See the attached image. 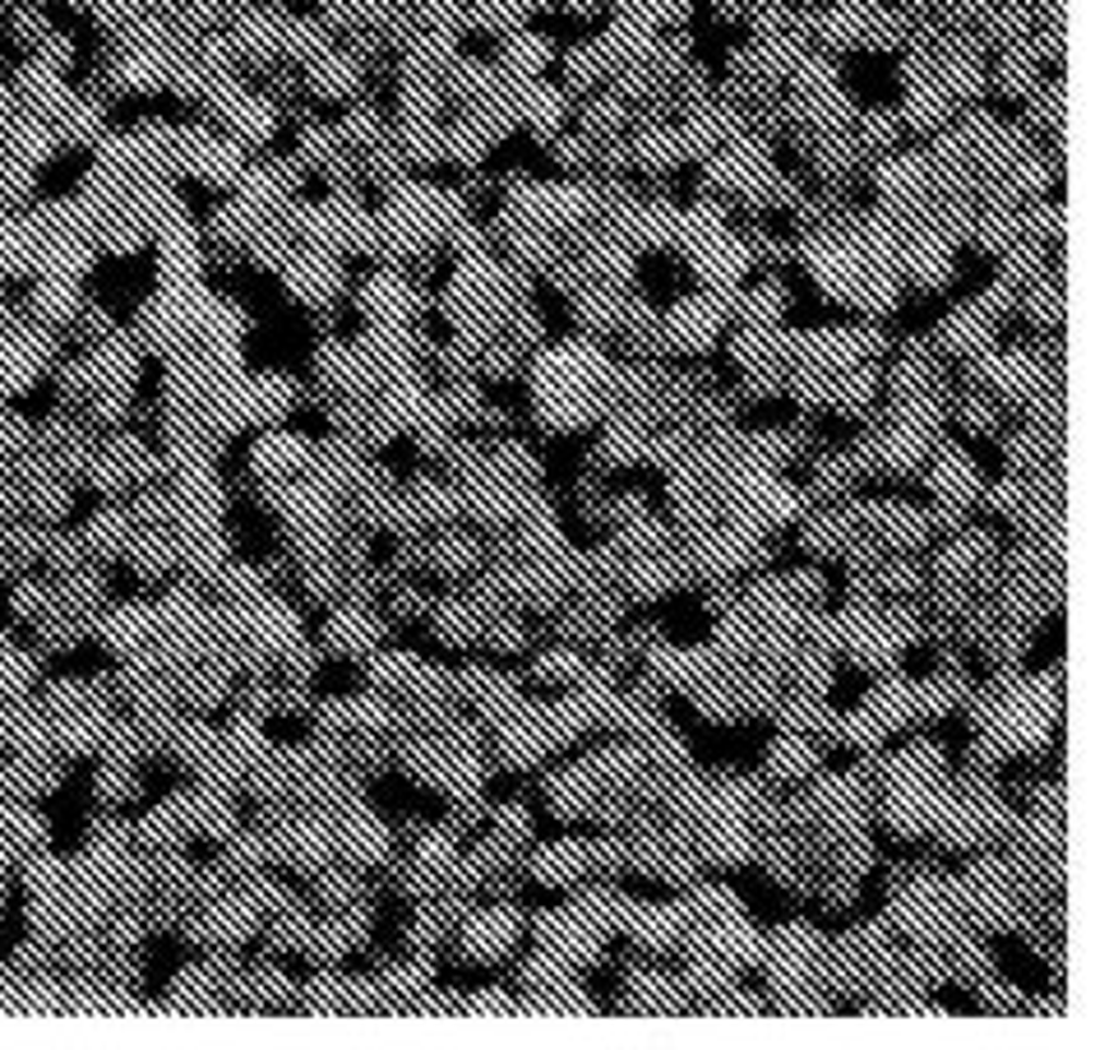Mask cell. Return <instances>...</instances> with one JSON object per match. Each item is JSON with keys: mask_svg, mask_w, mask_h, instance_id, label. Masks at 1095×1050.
<instances>
[{"mask_svg": "<svg viewBox=\"0 0 1095 1050\" xmlns=\"http://www.w3.org/2000/svg\"><path fill=\"white\" fill-rule=\"evenodd\" d=\"M846 741H855V745H878V741H883V723H878V717L874 713H855V717H846Z\"/></svg>", "mask_w": 1095, "mask_h": 1050, "instance_id": "obj_7", "label": "cell"}, {"mask_svg": "<svg viewBox=\"0 0 1095 1050\" xmlns=\"http://www.w3.org/2000/svg\"><path fill=\"white\" fill-rule=\"evenodd\" d=\"M500 828L508 833V838H522V833H527V810H522V806L500 810Z\"/></svg>", "mask_w": 1095, "mask_h": 1050, "instance_id": "obj_12", "label": "cell"}, {"mask_svg": "<svg viewBox=\"0 0 1095 1050\" xmlns=\"http://www.w3.org/2000/svg\"><path fill=\"white\" fill-rule=\"evenodd\" d=\"M421 663H412V657H384V663L375 667V676L384 680V685H398V680H412Z\"/></svg>", "mask_w": 1095, "mask_h": 1050, "instance_id": "obj_9", "label": "cell"}, {"mask_svg": "<svg viewBox=\"0 0 1095 1050\" xmlns=\"http://www.w3.org/2000/svg\"><path fill=\"white\" fill-rule=\"evenodd\" d=\"M508 940H514V917H504V911H495V917H481L472 921V930H467V954H504Z\"/></svg>", "mask_w": 1095, "mask_h": 1050, "instance_id": "obj_2", "label": "cell"}, {"mask_svg": "<svg viewBox=\"0 0 1095 1050\" xmlns=\"http://www.w3.org/2000/svg\"><path fill=\"white\" fill-rule=\"evenodd\" d=\"M814 768V750L805 741H795V736H786V741H777L772 750V773L777 777H799Z\"/></svg>", "mask_w": 1095, "mask_h": 1050, "instance_id": "obj_5", "label": "cell"}, {"mask_svg": "<svg viewBox=\"0 0 1095 1050\" xmlns=\"http://www.w3.org/2000/svg\"><path fill=\"white\" fill-rule=\"evenodd\" d=\"M467 630H472V611H462V607H448V611H440V634H448L454 644H462L467 639Z\"/></svg>", "mask_w": 1095, "mask_h": 1050, "instance_id": "obj_10", "label": "cell"}, {"mask_svg": "<svg viewBox=\"0 0 1095 1050\" xmlns=\"http://www.w3.org/2000/svg\"><path fill=\"white\" fill-rule=\"evenodd\" d=\"M842 866H846V870H865V866H869V843H859V838L851 843V838H846V843H842Z\"/></svg>", "mask_w": 1095, "mask_h": 1050, "instance_id": "obj_13", "label": "cell"}, {"mask_svg": "<svg viewBox=\"0 0 1095 1050\" xmlns=\"http://www.w3.org/2000/svg\"><path fill=\"white\" fill-rule=\"evenodd\" d=\"M541 676L545 680H578L582 676V663L574 653H545L541 657Z\"/></svg>", "mask_w": 1095, "mask_h": 1050, "instance_id": "obj_8", "label": "cell"}, {"mask_svg": "<svg viewBox=\"0 0 1095 1050\" xmlns=\"http://www.w3.org/2000/svg\"><path fill=\"white\" fill-rule=\"evenodd\" d=\"M865 713H874L883 727H902L906 717L915 713V690L902 685V680H892V685H883V690L869 694V708H865Z\"/></svg>", "mask_w": 1095, "mask_h": 1050, "instance_id": "obj_3", "label": "cell"}, {"mask_svg": "<svg viewBox=\"0 0 1095 1050\" xmlns=\"http://www.w3.org/2000/svg\"><path fill=\"white\" fill-rule=\"evenodd\" d=\"M828 663H823V657H805V663H799V685H805V690H828Z\"/></svg>", "mask_w": 1095, "mask_h": 1050, "instance_id": "obj_11", "label": "cell"}, {"mask_svg": "<svg viewBox=\"0 0 1095 1050\" xmlns=\"http://www.w3.org/2000/svg\"><path fill=\"white\" fill-rule=\"evenodd\" d=\"M582 866H588V847H578V843H559L537 857V874L545 884H569Z\"/></svg>", "mask_w": 1095, "mask_h": 1050, "instance_id": "obj_4", "label": "cell"}, {"mask_svg": "<svg viewBox=\"0 0 1095 1050\" xmlns=\"http://www.w3.org/2000/svg\"><path fill=\"white\" fill-rule=\"evenodd\" d=\"M679 926H684V911L679 907H629V921L624 930L648 944V948H666L679 940Z\"/></svg>", "mask_w": 1095, "mask_h": 1050, "instance_id": "obj_1", "label": "cell"}, {"mask_svg": "<svg viewBox=\"0 0 1095 1050\" xmlns=\"http://www.w3.org/2000/svg\"><path fill=\"white\" fill-rule=\"evenodd\" d=\"M380 630H375V620H370V616H357V611H347L342 620H338V625L334 630H328V644H338V648H365L370 644V639H375Z\"/></svg>", "mask_w": 1095, "mask_h": 1050, "instance_id": "obj_6", "label": "cell"}, {"mask_svg": "<svg viewBox=\"0 0 1095 1050\" xmlns=\"http://www.w3.org/2000/svg\"><path fill=\"white\" fill-rule=\"evenodd\" d=\"M477 1014H514V1009L504 1004L500 990H485V995H477Z\"/></svg>", "mask_w": 1095, "mask_h": 1050, "instance_id": "obj_14", "label": "cell"}]
</instances>
